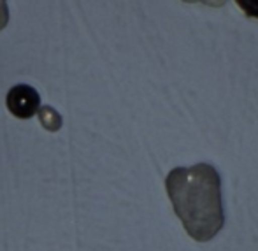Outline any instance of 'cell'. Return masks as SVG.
<instances>
[{
	"mask_svg": "<svg viewBox=\"0 0 258 251\" xmlns=\"http://www.w3.org/2000/svg\"><path fill=\"white\" fill-rule=\"evenodd\" d=\"M167 195L186 234L207 242L223 228L221 177L209 163L176 167L165 179Z\"/></svg>",
	"mask_w": 258,
	"mask_h": 251,
	"instance_id": "6da1fadb",
	"label": "cell"
},
{
	"mask_svg": "<svg viewBox=\"0 0 258 251\" xmlns=\"http://www.w3.org/2000/svg\"><path fill=\"white\" fill-rule=\"evenodd\" d=\"M6 105L18 119H30L41 109V97L37 90L28 85H16L7 92Z\"/></svg>",
	"mask_w": 258,
	"mask_h": 251,
	"instance_id": "7a4b0ae2",
	"label": "cell"
},
{
	"mask_svg": "<svg viewBox=\"0 0 258 251\" xmlns=\"http://www.w3.org/2000/svg\"><path fill=\"white\" fill-rule=\"evenodd\" d=\"M39 116H41V123L44 129H48L49 132H56L61 127V118L53 107H41L39 109Z\"/></svg>",
	"mask_w": 258,
	"mask_h": 251,
	"instance_id": "3957f363",
	"label": "cell"
},
{
	"mask_svg": "<svg viewBox=\"0 0 258 251\" xmlns=\"http://www.w3.org/2000/svg\"><path fill=\"white\" fill-rule=\"evenodd\" d=\"M235 2H237V6L241 7L246 16L258 20V0H235Z\"/></svg>",
	"mask_w": 258,
	"mask_h": 251,
	"instance_id": "277c9868",
	"label": "cell"
},
{
	"mask_svg": "<svg viewBox=\"0 0 258 251\" xmlns=\"http://www.w3.org/2000/svg\"><path fill=\"white\" fill-rule=\"evenodd\" d=\"M7 21H9V9H7L6 0H0V32L7 27Z\"/></svg>",
	"mask_w": 258,
	"mask_h": 251,
	"instance_id": "5b68a950",
	"label": "cell"
},
{
	"mask_svg": "<svg viewBox=\"0 0 258 251\" xmlns=\"http://www.w3.org/2000/svg\"><path fill=\"white\" fill-rule=\"evenodd\" d=\"M186 4H204V6L209 7H221L227 4V0H183Z\"/></svg>",
	"mask_w": 258,
	"mask_h": 251,
	"instance_id": "8992f818",
	"label": "cell"
}]
</instances>
